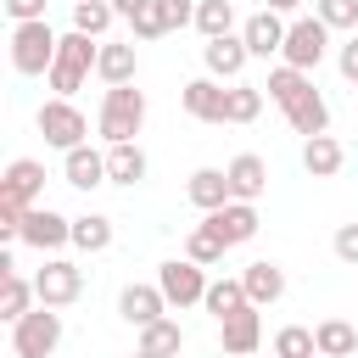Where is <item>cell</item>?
Returning a JSON list of instances; mask_svg holds the SVG:
<instances>
[{
  "label": "cell",
  "mask_w": 358,
  "mask_h": 358,
  "mask_svg": "<svg viewBox=\"0 0 358 358\" xmlns=\"http://www.w3.org/2000/svg\"><path fill=\"white\" fill-rule=\"evenodd\" d=\"M257 112H263V84H229L224 90V123H257Z\"/></svg>",
  "instance_id": "obj_27"
},
{
  "label": "cell",
  "mask_w": 358,
  "mask_h": 358,
  "mask_svg": "<svg viewBox=\"0 0 358 358\" xmlns=\"http://www.w3.org/2000/svg\"><path fill=\"white\" fill-rule=\"evenodd\" d=\"M34 302H39L34 280H22V274H6V280H0V319H6V324H17Z\"/></svg>",
  "instance_id": "obj_32"
},
{
  "label": "cell",
  "mask_w": 358,
  "mask_h": 358,
  "mask_svg": "<svg viewBox=\"0 0 358 358\" xmlns=\"http://www.w3.org/2000/svg\"><path fill=\"white\" fill-rule=\"evenodd\" d=\"M207 224L229 241V246H246L257 235V201H224L218 213H207Z\"/></svg>",
  "instance_id": "obj_17"
},
{
  "label": "cell",
  "mask_w": 358,
  "mask_h": 358,
  "mask_svg": "<svg viewBox=\"0 0 358 358\" xmlns=\"http://www.w3.org/2000/svg\"><path fill=\"white\" fill-rule=\"evenodd\" d=\"M224 252H229V241H224V235H218V229H213L207 218H201V224H196V229L185 235V257H196L201 268H213V263H224Z\"/></svg>",
  "instance_id": "obj_31"
},
{
  "label": "cell",
  "mask_w": 358,
  "mask_h": 358,
  "mask_svg": "<svg viewBox=\"0 0 358 358\" xmlns=\"http://www.w3.org/2000/svg\"><path fill=\"white\" fill-rule=\"evenodd\" d=\"M117 22V11H112V0H73V28L78 34H90V39H101L106 28Z\"/></svg>",
  "instance_id": "obj_33"
},
{
  "label": "cell",
  "mask_w": 358,
  "mask_h": 358,
  "mask_svg": "<svg viewBox=\"0 0 358 358\" xmlns=\"http://www.w3.org/2000/svg\"><path fill=\"white\" fill-rule=\"evenodd\" d=\"M313 358H324V352H313Z\"/></svg>",
  "instance_id": "obj_45"
},
{
  "label": "cell",
  "mask_w": 358,
  "mask_h": 358,
  "mask_svg": "<svg viewBox=\"0 0 358 358\" xmlns=\"http://www.w3.org/2000/svg\"><path fill=\"white\" fill-rule=\"evenodd\" d=\"M95 62H101V39H90V34H62V50H56V62H50V73H45V84L56 90V95H78L84 90V78L95 73Z\"/></svg>",
  "instance_id": "obj_1"
},
{
  "label": "cell",
  "mask_w": 358,
  "mask_h": 358,
  "mask_svg": "<svg viewBox=\"0 0 358 358\" xmlns=\"http://www.w3.org/2000/svg\"><path fill=\"white\" fill-rule=\"evenodd\" d=\"M134 358H151V352H140V347H134Z\"/></svg>",
  "instance_id": "obj_44"
},
{
  "label": "cell",
  "mask_w": 358,
  "mask_h": 358,
  "mask_svg": "<svg viewBox=\"0 0 358 358\" xmlns=\"http://www.w3.org/2000/svg\"><path fill=\"white\" fill-rule=\"evenodd\" d=\"M34 291H39L45 308H73L84 296V268L67 263V257H45V268L34 274Z\"/></svg>",
  "instance_id": "obj_6"
},
{
  "label": "cell",
  "mask_w": 358,
  "mask_h": 358,
  "mask_svg": "<svg viewBox=\"0 0 358 358\" xmlns=\"http://www.w3.org/2000/svg\"><path fill=\"white\" fill-rule=\"evenodd\" d=\"M352 95H358V90H352Z\"/></svg>",
  "instance_id": "obj_46"
},
{
  "label": "cell",
  "mask_w": 358,
  "mask_h": 358,
  "mask_svg": "<svg viewBox=\"0 0 358 358\" xmlns=\"http://www.w3.org/2000/svg\"><path fill=\"white\" fill-rule=\"evenodd\" d=\"M313 17H319L330 34H341V28H358V0H313Z\"/></svg>",
  "instance_id": "obj_36"
},
{
  "label": "cell",
  "mask_w": 358,
  "mask_h": 358,
  "mask_svg": "<svg viewBox=\"0 0 358 358\" xmlns=\"http://www.w3.org/2000/svg\"><path fill=\"white\" fill-rule=\"evenodd\" d=\"M6 17L11 22H39L45 17V0H6Z\"/></svg>",
  "instance_id": "obj_39"
},
{
  "label": "cell",
  "mask_w": 358,
  "mask_h": 358,
  "mask_svg": "<svg viewBox=\"0 0 358 358\" xmlns=\"http://www.w3.org/2000/svg\"><path fill=\"white\" fill-rule=\"evenodd\" d=\"M285 28H291V22H285L280 11H268V6H263V11H252V17L241 22V39H246V50H252V56H263V62H268V56H280V50H285Z\"/></svg>",
  "instance_id": "obj_12"
},
{
  "label": "cell",
  "mask_w": 358,
  "mask_h": 358,
  "mask_svg": "<svg viewBox=\"0 0 358 358\" xmlns=\"http://www.w3.org/2000/svg\"><path fill=\"white\" fill-rule=\"evenodd\" d=\"M62 179H67L73 190H95V185H106V151H90V140L73 145V151H62Z\"/></svg>",
  "instance_id": "obj_15"
},
{
  "label": "cell",
  "mask_w": 358,
  "mask_h": 358,
  "mask_svg": "<svg viewBox=\"0 0 358 358\" xmlns=\"http://www.w3.org/2000/svg\"><path fill=\"white\" fill-rule=\"evenodd\" d=\"M263 90H268V101H274V106L285 112V106H291V101H296L302 90H313V78H308L302 67H291V62H280V67L268 73V84H263Z\"/></svg>",
  "instance_id": "obj_29"
},
{
  "label": "cell",
  "mask_w": 358,
  "mask_h": 358,
  "mask_svg": "<svg viewBox=\"0 0 358 358\" xmlns=\"http://www.w3.org/2000/svg\"><path fill=\"white\" fill-rule=\"evenodd\" d=\"M22 246H34V252H62V246H73V218H62L56 207H28V213H22Z\"/></svg>",
  "instance_id": "obj_9"
},
{
  "label": "cell",
  "mask_w": 358,
  "mask_h": 358,
  "mask_svg": "<svg viewBox=\"0 0 358 358\" xmlns=\"http://www.w3.org/2000/svg\"><path fill=\"white\" fill-rule=\"evenodd\" d=\"M313 341H319L324 358H358V330L347 319H319L313 324Z\"/></svg>",
  "instance_id": "obj_26"
},
{
  "label": "cell",
  "mask_w": 358,
  "mask_h": 358,
  "mask_svg": "<svg viewBox=\"0 0 358 358\" xmlns=\"http://www.w3.org/2000/svg\"><path fill=\"white\" fill-rule=\"evenodd\" d=\"M179 106L196 117V123H224V84L218 78H190L179 90Z\"/></svg>",
  "instance_id": "obj_16"
},
{
  "label": "cell",
  "mask_w": 358,
  "mask_h": 358,
  "mask_svg": "<svg viewBox=\"0 0 358 358\" xmlns=\"http://www.w3.org/2000/svg\"><path fill=\"white\" fill-rule=\"evenodd\" d=\"M140 336V352H151V358H179V347H185V330H179V319H151L145 330H134Z\"/></svg>",
  "instance_id": "obj_25"
},
{
  "label": "cell",
  "mask_w": 358,
  "mask_h": 358,
  "mask_svg": "<svg viewBox=\"0 0 358 358\" xmlns=\"http://www.w3.org/2000/svg\"><path fill=\"white\" fill-rule=\"evenodd\" d=\"M313 352H319V341H313L308 324H285V330H274V358H313Z\"/></svg>",
  "instance_id": "obj_35"
},
{
  "label": "cell",
  "mask_w": 358,
  "mask_h": 358,
  "mask_svg": "<svg viewBox=\"0 0 358 358\" xmlns=\"http://www.w3.org/2000/svg\"><path fill=\"white\" fill-rule=\"evenodd\" d=\"M336 67H341V78H347V84H358V34L336 50Z\"/></svg>",
  "instance_id": "obj_40"
},
{
  "label": "cell",
  "mask_w": 358,
  "mask_h": 358,
  "mask_svg": "<svg viewBox=\"0 0 358 358\" xmlns=\"http://www.w3.org/2000/svg\"><path fill=\"white\" fill-rule=\"evenodd\" d=\"M185 196H190V207H201V213H218L224 201H235V190H229V173H224V168H196V173H190V185H185Z\"/></svg>",
  "instance_id": "obj_22"
},
{
  "label": "cell",
  "mask_w": 358,
  "mask_h": 358,
  "mask_svg": "<svg viewBox=\"0 0 358 358\" xmlns=\"http://www.w3.org/2000/svg\"><path fill=\"white\" fill-rule=\"evenodd\" d=\"M151 17H157L162 34H173V28L196 22V0H151Z\"/></svg>",
  "instance_id": "obj_37"
},
{
  "label": "cell",
  "mask_w": 358,
  "mask_h": 358,
  "mask_svg": "<svg viewBox=\"0 0 358 358\" xmlns=\"http://www.w3.org/2000/svg\"><path fill=\"white\" fill-rule=\"evenodd\" d=\"M296 6H302V0H268V11H280V17H285V11H296Z\"/></svg>",
  "instance_id": "obj_43"
},
{
  "label": "cell",
  "mask_w": 358,
  "mask_h": 358,
  "mask_svg": "<svg viewBox=\"0 0 358 358\" xmlns=\"http://www.w3.org/2000/svg\"><path fill=\"white\" fill-rule=\"evenodd\" d=\"M39 196H45V162H34V157H17V162L6 168V179H0V201L39 207Z\"/></svg>",
  "instance_id": "obj_13"
},
{
  "label": "cell",
  "mask_w": 358,
  "mask_h": 358,
  "mask_svg": "<svg viewBox=\"0 0 358 358\" xmlns=\"http://www.w3.org/2000/svg\"><path fill=\"white\" fill-rule=\"evenodd\" d=\"M224 173H229V190H235V201H257V196L268 190V162H263L257 151H241V157H235Z\"/></svg>",
  "instance_id": "obj_21"
},
{
  "label": "cell",
  "mask_w": 358,
  "mask_h": 358,
  "mask_svg": "<svg viewBox=\"0 0 358 358\" xmlns=\"http://www.w3.org/2000/svg\"><path fill=\"white\" fill-rule=\"evenodd\" d=\"M117 313H123V324L145 330L151 319L168 313V296H162V285H123V291H117Z\"/></svg>",
  "instance_id": "obj_14"
},
{
  "label": "cell",
  "mask_w": 358,
  "mask_h": 358,
  "mask_svg": "<svg viewBox=\"0 0 358 358\" xmlns=\"http://www.w3.org/2000/svg\"><path fill=\"white\" fill-rule=\"evenodd\" d=\"M201 62H207V78H218V84L229 78V84H235V78L246 73L252 50H246V39H241V34H218V39H207V45H201Z\"/></svg>",
  "instance_id": "obj_11"
},
{
  "label": "cell",
  "mask_w": 358,
  "mask_h": 358,
  "mask_svg": "<svg viewBox=\"0 0 358 358\" xmlns=\"http://www.w3.org/2000/svg\"><path fill=\"white\" fill-rule=\"evenodd\" d=\"M157 285H162L168 308H190V302L207 296V274H201L196 257H168V263L157 268Z\"/></svg>",
  "instance_id": "obj_8"
},
{
  "label": "cell",
  "mask_w": 358,
  "mask_h": 358,
  "mask_svg": "<svg viewBox=\"0 0 358 358\" xmlns=\"http://www.w3.org/2000/svg\"><path fill=\"white\" fill-rule=\"evenodd\" d=\"M324 50H330V28L319 22V17H296L291 28H285V62L291 67H302V73H313L319 62H324Z\"/></svg>",
  "instance_id": "obj_7"
},
{
  "label": "cell",
  "mask_w": 358,
  "mask_h": 358,
  "mask_svg": "<svg viewBox=\"0 0 358 358\" xmlns=\"http://www.w3.org/2000/svg\"><path fill=\"white\" fill-rule=\"evenodd\" d=\"M95 129H101V140H106V145H123V140H134V134L145 129V95H140L134 84H106Z\"/></svg>",
  "instance_id": "obj_2"
},
{
  "label": "cell",
  "mask_w": 358,
  "mask_h": 358,
  "mask_svg": "<svg viewBox=\"0 0 358 358\" xmlns=\"http://www.w3.org/2000/svg\"><path fill=\"white\" fill-rule=\"evenodd\" d=\"M56 50H62V34L45 17L39 22H11V67L22 78H45L50 62H56Z\"/></svg>",
  "instance_id": "obj_3"
},
{
  "label": "cell",
  "mask_w": 358,
  "mask_h": 358,
  "mask_svg": "<svg viewBox=\"0 0 358 358\" xmlns=\"http://www.w3.org/2000/svg\"><path fill=\"white\" fill-rule=\"evenodd\" d=\"M330 246H336V257H341V263H352V268H358V224H341Z\"/></svg>",
  "instance_id": "obj_38"
},
{
  "label": "cell",
  "mask_w": 358,
  "mask_h": 358,
  "mask_svg": "<svg viewBox=\"0 0 358 358\" xmlns=\"http://www.w3.org/2000/svg\"><path fill=\"white\" fill-rule=\"evenodd\" d=\"M95 73H101L106 84H134V73H140V50H134V39H101V62H95Z\"/></svg>",
  "instance_id": "obj_19"
},
{
  "label": "cell",
  "mask_w": 358,
  "mask_h": 358,
  "mask_svg": "<svg viewBox=\"0 0 358 358\" xmlns=\"http://www.w3.org/2000/svg\"><path fill=\"white\" fill-rule=\"evenodd\" d=\"M285 123H291L302 140H313V134H330V106H324V95H319V90H302V95L285 106Z\"/></svg>",
  "instance_id": "obj_20"
},
{
  "label": "cell",
  "mask_w": 358,
  "mask_h": 358,
  "mask_svg": "<svg viewBox=\"0 0 358 358\" xmlns=\"http://www.w3.org/2000/svg\"><path fill=\"white\" fill-rule=\"evenodd\" d=\"M218 341H224L229 358H252V352L263 347V313H257V302H246L241 313L218 319Z\"/></svg>",
  "instance_id": "obj_10"
},
{
  "label": "cell",
  "mask_w": 358,
  "mask_h": 358,
  "mask_svg": "<svg viewBox=\"0 0 358 358\" xmlns=\"http://www.w3.org/2000/svg\"><path fill=\"white\" fill-rule=\"evenodd\" d=\"M241 285H246V296H252L257 308H268V302L285 296V268H280L274 257H257V263L241 268Z\"/></svg>",
  "instance_id": "obj_18"
},
{
  "label": "cell",
  "mask_w": 358,
  "mask_h": 358,
  "mask_svg": "<svg viewBox=\"0 0 358 358\" xmlns=\"http://www.w3.org/2000/svg\"><path fill=\"white\" fill-rule=\"evenodd\" d=\"M112 235H117V229H112V218H106V213H84V218H73V246H78V252H90V257H95V252H106V246H112Z\"/></svg>",
  "instance_id": "obj_30"
},
{
  "label": "cell",
  "mask_w": 358,
  "mask_h": 358,
  "mask_svg": "<svg viewBox=\"0 0 358 358\" xmlns=\"http://www.w3.org/2000/svg\"><path fill=\"white\" fill-rule=\"evenodd\" d=\"M39 134H45V145H56V151H73V145H84L90 140V117L67 101V95H50L45 106H39Z\"/></svg>",
  "instance_id": "obj_5"
},
{
  "label": "cell",
  "mask_w": 358,
  "mask_h": 358,
  "mask_svg": "<svg viewBox=\"0 0 358 358\" xmlns=\"http://www.w3.org/2000/svg\"><path fill=\"white\" fill-rule=\"evenodd\" d=\"M252 296H246V285H241V274L235 280H207V296H201V308L213 313V319H229V313H241Z\"/></svg>",
  "instance_id": "obj_28"
},
{
  "label": "cell",
  "mask_w": 358,
  "mask_h": 358,
  "mask_svg": "<svg viewBox=\"0 0 358 358\" xmlns=\"http://www.w3.org/2000/svg\"><path fill=\"white\" fill-rule=\"evenodd\" d=\"M145 6H151V0H112V11H117V17H129V22H134Z\"/></svg>",
  "instance_id": "obj_42"
},
{
  "label": "cell",
  "mask_w": 358,
  "mask_h": 358,
  "mask_svg": "<svg viewBox=\"0 0 358 358\" xmlns=\"http://www.w3.org/2000/svg\"><path fill=\"white\" fill-rule=\"evenodd\" d=\"M129 28H134V39H162V28H157V17H151V6H145V11H140V17L129 22Z\"/></svg>",
  "instance_id": "obj_41"
},
{
  "label": "cell",
  "mask_w": 358,
  "mask_h": 358,
  "mask_svg": "<svg viewBox=\"0 0 358 358\" xmlns=\"http://www.w3.org/2000/svg\"><path fill=\"white\" fill-rule=\"evenodd\" d=\"M56 347H62V313H56V308L39 302V308H28V313L11 324V352H17V358H50Z\"/></svg>",
  "instance_id": "obj_4"
},
{
  "label": "cell",
  "mask_w": 358,
  "mask_h": 358,
  "mask_svg": "<svg viewBox=\"0 0 358 358\" xmlns=\"http://www.w3.org/2000/svg\"><path fill=\"white\" fill-rule=\"evenodd\" d=\"M145 168H151V162H145V151H140L134 140L106 145V185H129V190H134V185L145 179Z\"/></svg>",
  "instance_id": "obj_24"
},
{
  "label": "cell",
  "mask_w": 358,
  "mask_h": 358,
  "mask_svg": "<svg viewBox=\"0 0 358 358\" xmlns=\"http://www.w3.org/2000/svg\"><path fill=\"white\" fill-rule=\"evenodd\" d=\"M341 162H347V151H341L336 134H313V140H302V168H308L313 179H336Z\"/></svg>",
  "instance_id": "obj_23"
},
{
  "label": "cell",
  "mask_w": 358,
  "mask_h": 358,
  "mask_svg": "<svg viewBox=\"0 0 358 358\" xmlns=\"http://www.w3.org/2000/svg\"><path fill=\"white\" fill-rule=\"evenodd\" d=\"M196 28H201V39L235 34V6L229 0H196Z\"/></svg>",
  "instance_id": "obj_34"
}]
</instances>
